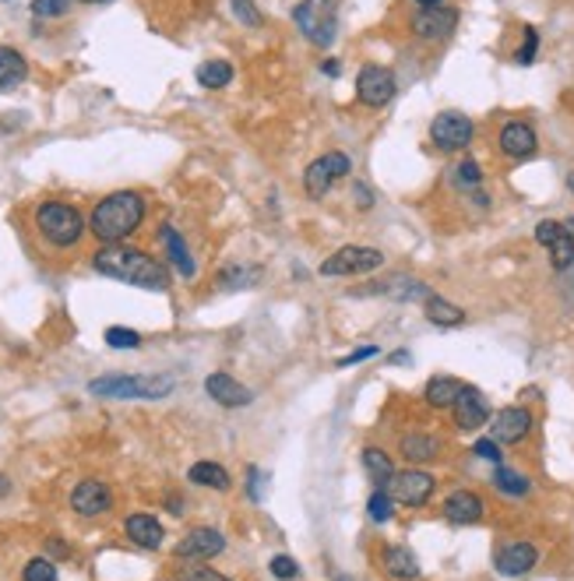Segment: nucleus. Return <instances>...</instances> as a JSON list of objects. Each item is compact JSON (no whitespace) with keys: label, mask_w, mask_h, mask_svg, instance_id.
<instances>
[{"label":"nucleus","mask_w":574,"mask_h":581,"mask_svg":"<svg viewBox=\"0 0 574 581\" xmlns=\"http://www.w3.org/2000/svg\"><path fill=\"white\" fill-rule=\"evenodd\" d=\"M92 268L103 271V275H110V279H116V282L138 286V290H152V292L170 290V271H166V264H159L152 254H144L138 247H124V243L103 247V251L92 258Z\"/></svg>","instance_id":"f257e3e1"},{"label":"nucleus","mask_w":574,"mask_h":581,"mask_svg":"<svg viewBox=\"0 0 574 581\" xmlns=\"http://www.w3.org/2000/svg\"><path fill=\"white\" fill-rule=\"evenodd\" d=\"M142 222H144V198L134 194V191H114V194H106L103 202L92 208V219H88L92 236H95L99 243H106V247L124 243Z\"/></svg>","instance_id":"f03ea898"},{"label":"nucleus","mask_w":574,"mask_h":581,"mask_svg":"<svg viewBox=\"0 0 574 581\" xmlns=\"http://www.w3.org/2000/svg\"><path fill=\"white\" fill-rule=\"evenodd\" d=\"M32 219H35L39 236H43L50 247H57V251L74 247V243L82 240V232H85V219H82V212L67 202H43L39 208H35V215H32Z\"/></svg>","instance_id":"7ed1b4c3"},{"label":"nucleus","mask_w":574,"mask_h":581,"mask_svg":"<svg viewBox=\"0 0 574 581\" xmlns=\"http://www.w3.org/2000/svg\"><path fill=\"white\" fill-rule=\"evenodd\" d=\"M95 399H163L173 391L170 374H106L88 384Z\"/></svg>","instance_id":"20e7f679"},{"label":"nucleus","mask_w":574,"mask_h":581,"mask_svg":"<svg viewBox=\"0 0 574 581\" xmlns=\"http://www.w3.org/2000/svg\"><path fill=\"white\" fill-rule=\"evenodd\" d=\"M292 22L300 25V32H303L314 46L335 43V32H339L335 0H300V4L292 7Z\"/></svg>","instance_id":"39448f33"},{"label":"nucleus","mask_w":574,"mask_h":581,"mask_svg":"<svg viewBox=\"0 0 574 581\" xmlns=\"http://www.w3.org/2000/svg\"><path fill=\"white\" fill-rule=\"evenodd\" d=\"M384 264V254L373 247H342L321 264L324 279H345V275H371Z\"/></svg>","instance_id":"423d86ee"},{"label":"nucleus","mask_w":574,"mask_h":581,"mask_svg":"<svg viewBox=\"0 0 574 581\" xmlns=\"http://www.w3.org/2000/svg\"><path fill=\"white\" fill-rule=\"evenodd\" d=\"M395 88H399V82H395V74L388 67L367 64L360 71V78H356V99L363 106H371V110H381V106H388L395 99Z\"/></svg>","instance_id":"0eeeda50"},{"label":"nucleus","mask_w":574,"mask_h":581,"mask_svg":"<svg viewBox=\"0 0 574 581\" xmlns=\"http://www.w3.org/2000/svg\"><path fill=\"white\" fill-rule=\"evenodd\" d=\"M349 170H352V162H349L345 152H328V155H321V159H314V162L307 166L303 187H307L311 198H324V194L335 187V180H342Z\"/></svg>","instance_id":"6e6552de"},{"label":"nucleus","mask_w":574,"mask_h":581,"mask_svg":"<svg viewBox=\"0 0 574 581\" xmlns=\"http://www.w3.org/2000/svg\"><path fill=\"white\" fill-rule=\"evenodd\" d=\"M433 490H437V479L423 468L395 472L391 483H388V494L395 497V504H405V507H423L433 497Z\"/></svg>","instance_id":"1a4fd4ad"},{"label":"nucleus","mask_w":574,"mask_h":581,"mask_svg":"<svg viewBox=\"0 0 574 581\" xmlns=\"http://www.w3.org/2000/svg\"><path fill=\"white\" fill-rule=\"evenodd\" d=\"M472 134H476V127H472V120L459 110H448V113H437L430 123V138L437 148H444V152H459L472 142Z\"/></svg>","instance_id":"9d476101"},{"label":"nucleus","mask_w":574,"mask_h":581,"mask_svg":"<svg viewBox=\"0 0 574 581\" xmlns=\"http://www.w3.org/2000/svg\"><path fill=\"white\" fill-rule=\"evenodd\" d=\"M459 25V11L455 7H423V11H416V18H412V32L420 35V39H427V43H440V39H448L451 32Z\"/></svg>","instance_id":"9b49d317"},{"label":"nucleus","mask_w":574,"mask_h":581,"mask_svg":"<svg viewBox=\"0 0 574 581\" xmlns=\"http://www.w3.org/2000/svg\"><path fill=\"white\" fill-rule=\"evenodd\" d=\"M532 430V412L521 406H508L500 409L497 416H493V423H490V434L497 444H518V440H525Z\"/></svg>","instance_id":"f8f14e48"},{"label":"nucleus","mask_w":574,"mask_h":581,"mask_svg":"<svg viewBox=\"0 0 574 581\" xmlns=\"http://www.w3.org/2000/svg\"><path fill=\"white\" fill-rule=\"evenodd\" d=\"M536 560H539V550H536L532 543H525V539H518V543H504L500 550L493 553V567H497L500 575H508V578H518V575L532 571V567H536Z\"/></svg>","instance_id":"ddd939ff"},{"label":"nucleus","mask_w":574,"mask_h":581,"mask_svg":"<svg viewBox=\"0 0 574 581\" xmlns=\"http://www.w3.org/2000/svg\"><path fill=\"white\" fill-rule=\"evenodd\" d=\"M223 550H226V536L223 532H215V528H191L180 539L176 556H183V560H208V556H219Z\"/></svg>","instance_id":"4468645a"},{"label":"nucleus","mask_w":574,"mask_h":581,"mask_svg":"<svg viewBox=\"0 0 574 581\" xmlns=\"http://www.w3.org/2000/svg\"><path fill=\"white\" fill-rule=\"evenodd\" d=\"M110 504H114V494H110V487L99 483V479H85V483H78V487L71 490V507H74L78 515H85V518H95V515L110 511Z\"/></svg>","instance_id":"2eb2a0df"},{"label":"nucleus","mask_w":574,"mask_h":581,"mask_svg":"<svg viewBox=\"0 0 574 581\" xmlns=\"http://www.w3.org/2000/svg\"><path fill=\"white\" fill-rule=\"evenodd\" d=\"M204 391L219 402L223 409H243V406H251L254 402V395H251V388H243L236 378H230V374H208L204 378Z\"/></svg>","instance_id":"dca6fc26"},{"label":"nucleus","mask_w":574,"mask_h":581,"mask_svg":"<svg viewBox=\"0 0 574 581\" xmlns=\"http://www.w3.org/2000/svg\"><path fill=\"white\" fill-rule=\"evenodd\" d=\"M536 148H539V138H536L532 123H525V120H508V123L500 127V152H504V155H511V159H529V155H536Z\"/></svg>","instance_id":"f3484780"},{"label":"nucleus","mask_w":574,"mask_h":581,"mask_svg":"<svg viewBox=\"0 0 574 581\" xmlns=\"http://www.w3.org/2000/svg\"><path fill=\"white\" fill-rule=\"evenodd\" d=\"M455 412V423H459V430H480L483 423L490 419V406L487 399L476 391V388H461L459 402L451 406Z\"/></svg>","instance_id":"a211bd4d"},{"label":"nucleus","mask_w":574,"mask_h":581,"mask_svg":"<svg viewBox=\"0 0 574 581\" xmlns=\"http://www.w3.org/2000/svg\"><path fill=\"white\" fill-rule=\"evenodd\" d=\"M124 528H127L131 543L142 547V550H159V547H163V536H166L159 518H155V515H144V511L131 515V518L124 522Z\"/></svg>","instance_id":"6ab92c4d"},{"label":"nucleus","mask_w":574,"mask_h":581,"mask_svg":"<svg viewBox=\"0 0 574 581\" xmlns=\"http://www.w3.org/2000/svg\"><path fill=\"white\" fill-rule=\"evenodd\" d=\"M444 518L451 525H476L483 518V500L469 490H455L444 500Z\"/></svg>","instance_id":"aec40b11"},{"label":"nucleus","mask_w":574,"mask_h":581,"mask_svg":"<svg viewBox=\"0 0 574 581\" xmlns=\"http://www.w3.org/2000/svg\"><path fill=\"white\" fill-rule=\"evenodd\" d=\"M381 564H384V571H388L391 578L399 581L420 578V560L412 556V550H405V547H388L384 556H381Z\"/></svg>","instance_id":"412c9836"},{"label":"nucleus","mask_w":574,"mask_h":581,"mask_svg":"<svg viewBox=\"0 0 574 581\" xmlns=\"http://www.w3.org/2000/svg\"><path fill=\"white\" fill-rule=\"evenodd\" d=\"M29 78V60L11 46H0V88H18Z\"/></svg>","instance_id":"4be33fe9"},{"label":"nucleus","mask_w":574,"mask_h":581,"mask_svg":"<svg viewBox=\"0 0 574 581\" xmlns=\"http://www.w3.org/2000/svg\"><path fill=\"white\" fill-rule=\"evenodd\" d=\"M163 243H166V251H170V261L176 264V271H180L183 279H194V275H198V268H194V258H191V251H187L183 236L173 230V226H163Z\"/></svg>","instance_id":"5701e85b"},{"label":"nucleus","mask_w":574,"mask_h":581,"mask_svg":"<svg viewBox=\"0 0 574 581\" xmlns=\"http://www.w3.org/2000/svg\"><path fill=\"white\" fill-rule=\"evenodd\" d=\"M363 296L367 292H384V296H395V300H430V290L423 282H412V279H388L381 286H363Z\"/></svg>","instance_id":"b1692460"},{"label":"nucleus","mask_w":574,"mask_h":581,"mask_svg":"<svg viewBox=\"0 0 574 581\" xmlns=\"http://www.w3.org/2000/svg\"><path fill=\"white\" fill-rule=\"evenodd\" d=\"M437 451H440V444H437V437L433 434L416 430V434L402 437V458L405 462H430Z\"/></svg>","instance_id":"393cba45"},{"label":"nucleus","mask_w":574,"mask_h":581,"mask_svg":"<svg viewBox=\"0 0 574 581\" xmlns=\"http://www.w3.org/2000/svg\"><path fill=\"white\" fill-rule=\"evenodd\" d=\"M461 388H465V384H459L455 378H433L430 384H427V391H423V395H427V406L451 409L459 402Z\"/></svg>","instance_id":"a878e982"},{"label":"nucleus","mask_w":574,"mask_h":581,"mask_svg":"<svg viewBox=\"0 0 574 581\" xmlns=\"http://www.w3.org/2000/svg\"><path fill=\"white\" fill-rule=\"evenodd\" d=\"M363 468H367L373 487H384V490H388V483H391V476H395V465L388 458V451L367 448V451H363Z\"/></svg>","instance_id":"bb28decb"},{"label":"nucleus","mask_w":574,"mask_h":581,"mask_svg":"<svg viewBox=\"0 0 574 581\" xmlns=\"http://www.w3.org/2000/svg\"><path fill=\"white\" fill-rule=\"evenodd\" d=\"M427 320H433L437 328H459V324H465V310L455 307L451 300H444V296H430L427 300Z\"/></svg>","instance_id":"cd10ccee"},{"label":"nucleus","mask_w":574,"mask_h":581,"mask_svg":"<svg viewBox=\"0 0 574 581\" xmlns=\"http://www.w3.org/2000/svg\"><path fill=\"white\" fill-rule=\"evenodd\" d=\"M191 483L198 487H212V490H230V472L219 462H194L191 465Z\"/></svg>","instance_id":"c85d7f7f"},{"label":"nucleus","mask_w":574,"mask_h":581,"mask_svg":"<svg viewBox=\"0 0 574 581\" xmlns=\"http://www.w3.org/2000/svg\"><path fill=\"white\" fill-rule=\"evenodd\" d=\"M493 487L504 497H525L532 490V483H529L525 476H518L515 468H508V465H497V468H493Z\"/></svg>","instance_id":"c756f323"},{"label":"nucleus","mask_w":574,"mask_h":581,"mask_svg":"<svg viewBox=\"0 0 574 581\" xmlns=\"http://www.w3.org/2000/svg\"><path fill=\"white\" fill-rule=\"evenodd\" d=\"M198 82L204 88H226L233 82V64L230 60H204L198 67Z\"/></svg>","instance_id":"7c9ffc66"},{"label":"nucleus","mask_w":574,"mask_h":581,"mask_svg":"<svg viewBox=\"0 0 574 581\" xmlns=\"http://www.w3.org/2000/svg\"><path fill=\"white\" fill-rule=\"evenodd\" d=\"M546 251H549V264H553L557 271H568L574 264V232L564 226V232H560Z\"/></svg>","instance_id":"2f4dec72"},{"label":"nucleus","mask_w":574,"mask_h":581,"mask_svg":"<svg viewBox=\"0 0 574 581\" xmlns=\"http://www.w3.org/2000/svg\"><path fill=\"white\" fill-rule=\"evenodd\" d=\"M367 511H371L373 522H391V515H395V497L388 494L384 487H373L371 494V504H367Z\"/></svg>","instance_id":"473e14b6"},{"label":"nucleus","mask_w":574,"mask_h":581,"mask_svg":"<svg viewBox=\"0 0 574 581\" xmlns=\"http://www.w3.org/2000/svg\"><path fill=\"white\" fill-rule=\"evenodd\" d=\"M22 578H25V581H60L57 578V567H54L46 556H35V560H29Z\"/></svg>","instance_id":"72a5a7b5"},{"label":"nucleus","mask_w":574,"mask_h":581,"mask_svg":"<svg viewBox=\"0 0 574 581\" xmlns=\"http://www.w3.org/2000/svg\"><path fill=\"white\" fill-rule=\"evenodd\" d=\"M106 346L110 349H138L142 346V335L131 331V328H106Z\"/></svg>","instance_id":"f704fd0d"},{"label":"nucleus","mask_w":574,"mask_h":581,"mask_svg":"<svg viewBox=\"0 0 574 581\" xmlns=\"http://www.w3.org/2000/svg\"><path fill=\"white\" fill-rule=\"evenodd\" d=\"M71 11V0H32V15L35 18H60Z\"/></svg>","instance_id":"c9c22d12"},{"label":"nucleus","mask_w":574,"mask_h":581,"mask_svg":"<svg viewBox=\"0 0 574 581\" xmlns=\"http://www.w3.org/2000/svg\"><path fill=\"white\" fill-rule=\"evenodd\" d=\"M268 571L275 575L279 581H292L300 578V564L292 560V556H272V564H268Z\"/></svg>","instance_id":"e433bc0d"},{"label":"nucleus","mask_w":574,"mask_h":581,"mask_svg":"<svg viewBox=\"0 0 574 581\" xmlns=\"http://www.w3.org/2000/svg\"><path fill=\"white\" fill-rule=\"evenodd\" d=\"M233 4V15L243 22V25H251V29H258L261 25V15L258 7H254V0H230Z\"/></svg>","instance_id":"4c0bfd02"},{"label":"nucleus","mask_w":574,"mask_h":581,"mask_svg":"<svg viewBox=\"0 0 574 581\" xmlns=\"http://www.w3.org/2000/svg\"><path fill=\"white\" fill-rule=\"evenodd\" d=\"M536 50H539V32L525 29V43H521V50L515 54V60L525 67V64H532V60H536Z\"/></svg>","instance_id":"58836bf2"},{"label":"nucleus","mask_w":574,"mask_h":581,"mask_svg":"<svg viewBox=\"0 0 574 581\" xmlns=\"http://www.w3.org/2000/svg\"><path fill=\"white\" fill-rule=\"evenodd\" d=\"M461 187H480V180H483V170H480V162H472V159H465L459 170H455Z\"/></svg>","instance_id":"ea45409f"},{"label":"nucleus","mask_w":574,"mask_h":581,"mask_svg":"<svg viewBox=\"0 0 574 581\" xmlns=\"http://www.w3.org/2000/svg\"><path fill=\"white\" fill-rule=\"evenodd\" d=\"M226 290H233V286H251V282H258V271H243V268H230V271H223V279H219Z\"/></svg>","instance_id":"a19ab883"},{"label":"nucleus","mask_w":574,"mask_h":581,"mask_svg":"<svg viewBox=\"0 0 574 581\" xmlns=\"http://www.w3.org/2000/svg\"><path fill=\"white\" fill-rule=\"evenodd\" d=\"M564 232V222H553V219H543L539 226H536V243H543V247H549L557 236Z\"/></svg>","instance_id":"79ce46f5"},{"label":"nucleus","mask_w":574,"mask_h":581,"mask_svg":"<svg viewBox=\"0 0 574 581\" xmlns=\"http://www.w3.org/2000/svg\"><path fill=\"white\" fill-rule=\"evenodd\" d=\"M480 458H487V462H493V465H500V444L490 437V440H476V448H472Z\"/></svg>","instance_id":"37998d69"},{"label":"nucleus","mask_w":574,"mask_h":581,"mask_svg":"<svg viewBox=\"0 0 574 581\" xmlns=\"http://www.w3.org/2000/svg\"><path fill=\"white\" fill-rule=\"evenodd\" d=\"M183 581H230L226 575L212 571V567H194V571H183Z\"/></svg>","instance_id":"c03bdc74"},{"label":"nucleus","mask_w":574,"mask_h":581,"mask_svg":"<svg viewBox=\"0 0 574 581\" xmlns=\"http://www.w3.org/2000/svg\"><path fill=\"white\" fill-rule=\"evenodd\" d=\"M371 356H377V346H360L356 352H349L342 359V367H349V363H360V359H371Z\"/></svg>","instance_id":"a18cd8bd"},{"label":"nucleus","mask_w":574,"mask_h":581,"mask_svg":"<svg viewBox=\"0 0 574 581\" xmlns=\"http://www.w3.org/2000/svg\"><path fill=\"white\" fill-rule=\"evenodd\" d=\"M356 202H360V208H363V212H367V208L373 204V194L367 191V187H363V183H356Z\"/></svg>","instance_id":"49530a36"},{"label":"nucleus","mask_w":574,"mask_h":581,"mask_svg":"<svg viewBox=\"0 0 574 581\" xmlns=\"http://www.w3.org/2000/svg\"><path fill=\"white\" fill-rule=\"evenodd\" d=\"M261 479L264 476H261L258 468H251V500H261Z\"/></svg>","instance_id":"de8ad7c7"},{"label":"nucleus","mask_w":574,"mask_h":581,"mask_svg":"<svg viewBox=\"0 0 574 581\" xmlns=\"http://www.w3.org/2000/svg\"><path fill=\"white\" fill-rule=\"evenodd\" d=\"M46 550H50V556H67V547H64L60 539H50V543H46Z\"/></svg>","instance_id":"09e8293b"},{"label":"nucleus","mask_w":574,"mask_h":581,"mask_svg":"<svg viewBox=\"0 0 574 581\" xmlns=\"http://www.w3.org/2000/svg\"><path fill=\"white\" fill-rule=\"evenodd\" d=\"M321 71H324V74H332V78H335V74H339V60H324V64H321Z\"/></svg>","instance_id":"8fccbe9b"},{"label":"nucleus","mask_w":574,"mask_h":581,"mask_svg":"<svg viewBox=\"0 0 574 581\" xmlns=\"http://www.w3.org/2000/svg\"><path fill=\"white\" fill-rule=\"evenodd\" d=\"M416 4H423V7H437L440 0H416Z\"/></svg>","instance_id":"3c124183"},{"label":"nucleus","mask_w":574,"mask_h":581,"mask_svg":"<svg viewBox=\"0 0 574 581\" xmlns=\"http://www.w3.org/2000/svg\"><path fill=\"white\" fill-rule=\"evenodd\" d=\"M7 494V479H4V476H0V497Z\"/></svg>","instance_id":"603ef678"},{"label":"nucleus","mask_w":574,"mask_h":581,"mask_svg":"<svg viewBox=\"0 0 574 581\" xmlns=\"http://www.w3.org/2000/svg\"><path fill=\"white\" fill-rule=\"evenodd\" d=\"M85 4H103V0H85Z\"/></svg>","instance_id":"864d4df0"},{"label":"nucleus","mask_w":574,"mask_h":581,"mask_svg":"<svg viewBox=\"0 0 574 581\" xmlns=\"http://www.w3.org/2000/svg\"><path fill=\"white\" fill-rule=\"evenodd\" d=\"M571 191H574V173H571Z\"/></svg>","instance_id":"5fc2aeb1"},{"label":"nucleus","mask_w":574,"mask_h":581,"mask_svg":"<svg viewBox=\"0 0 574 581\" xmlns=\"http://www.w3.org/2000/svg\"><path fill=\"white\" fill-rule=\"evenodd\" d=\"M335 581H349V578H335Z\"/></svg>","instance_id":"6e6d98bb"}]
</instances>
